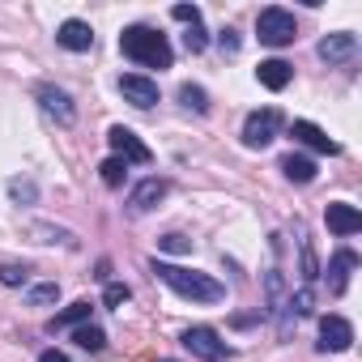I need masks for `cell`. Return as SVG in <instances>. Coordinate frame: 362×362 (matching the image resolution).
<instances>
[{
  "label": "cell",
  "instance_id": "603a6c76",
  "mask_svg": "<svg viewBox=\"0 0 362 362\" xmlns=\"http://www.w3.org/2000/svg\"><path fill=\"white\" fill-rule=\"evenodd\" d=\"M60 298V281H43V286H30L26 290V303L30 307H47V303H56Z\"/></svg>",
  "mask_w": 362,
  "mask_h": 362
},
{
  "label": "cell",
  "instance_id": "3957f363",
  "mask_svg": "<svg viewBox=\"0 0 362 362\" xmlns=\"http://www.w3.org/2000/svg\"><path fill=\"white\" fill-rule=\"evenodd\" d=\"M256 35H260V43H269V47H290V43L298 39L294 13H286V9H277V5L260 9V13H256Z\"/></svg>",
  "mask_w": 362,
  "mask_h": 362
},
{
  "label": "cell",
  "instance_id": "5b68a950",
  "mask_svg": "<svg viewBox=\"0 0 362 362\" xmlns=\"http://www.w3.org/2000/svg\"><path fill=\"white\" fill-rule=\"evenodd\" d=\"M107 145H111V158H119V162H136V166H149V162H153V149H149L132 128H124V124H111Z\"/></svg>",
  "mask_w": 362,
  "mask_h": 362
},
{
  "label": "cell",
  "instance_id": "e0dca14e",
  "mask_svg": "<svg viewBox=\"0 0 362 362\" xmlns=\"http://www.w3.org/2000/svg\"><path fill=\"white\" fill-rule=\"evenodd\" d=\"M90 311H94V303H90V298H77V303H69L64 311H56V315L47 320V332H60V328H77V324H86V320H90Z\"/></svg>",
  "mask_w": 362,
  "mask_h": 362
},
{
  "label": "cell",
  "instance_id": "d6986e66",
  "mask_svg": "<svg viewBox=\"0 0 362 362\" xmlns=\"http://www.w3.org/2000/svg\"><path fill=\"white\" fill-rule=\"evenodd\" d=\"M281 170H286L290 184H311V179L320 175V170H315V162H311L307 153H286V158H281Z\"/></svg>",
  "mask_w": 362,
  "mask_h": 362
},
{
  "label": "cell",
  "instance_id": "52a82bcc",
  "mask_svg": "<svg viewBox=\"0 0 362 362\" xmlns=\"http://www.w3.org/2000/svg\"><path fill=\"white\" fill-rule=\"evenodd\" d=\"M354 345V324L345 315H324L320 320V349L324 354H345Z\"/></svg>",
  "mask_w": 362,
  "mask_h": 362
},
{
  "label": "cell",
  "instance_id": "f546056e",
  "mask_svg": "<svg viewBox=\"0 0 362 362\" xmlns=\"http://www.w3.org/2000/svg\"><path fill=\"white\" fill-rule=\"evenodd\" d=\"M170 18H175V22H184V26H192V22H201V9H197V5H175Z\"/></svg>",
  "mask_w": 362,
  "mask_h": 362
},
{
  "label": "cell",
  "instance_id": "277c9868",
  "mask_svg": "<svg viewBox=\"0 0 362 362\" xmlns=\"http://www.w3.org/2000/svg\"><path fill=\"white\" fill-rule=\"evenodd\" d=\"M179 345H184L188 354H197V358H205V362H226V358H230V345H226L209 324L184 328V332H179Z\"/></svg>",
  "mask_w": 362,
  "mask_h": 362
},
{
  "label": "cell",
  "instance_id": "484cf974",
  "mask_svg": "<svg viewBox=\"0 0 362 362\" xmlns=\"http://www.w3.org/2000/svg\"><path fill=\"white\" fill-rule=\"evenodd\" d=\"M132 298V290L124 286V281H107V290H103V307H124Z\"/></svg>",
  "mask_w": 362,
  "mask_h": 362
},
{
  "label": "cell",
  "instance_id": "cb8c5ba5",
  "mask_svg": "<svg viewBox=\"0 0 362 362\" xmlns=\"http://www.w3.org/2000/svg\"><path fill=\"white\" fill-rule=\"evenodd\" d=\"M298 247H303V281L311 286L320 277V264H315V252H311V239L303 235V226H298Z\"/></svg>",
  "mask_w": 362,
  "mask_h": 362
},
{
  "label": "cell",
  "instance_id": "ffe728a7",
  "mask_svg": "<svg viewBox=\"0 0 362 362\" xmlns=\"http://www.w3.org/2000/svg\"><path fill=\"white\" fill-rule=\"evenodd\" d=\"M73 341H77L86 354H103V349H107V332H103L98 324H77V328H73Z\"/></svg>",
  "mask_w": 362,
  "mask_h": 362
},
{
  "label": "cell",
  "instance_id": "ba28073f",
  "mask_svg": "<svg viewBox=\"0 0 362 362\" xmlns=\"http://www.w3.org/2000/svg\"><path fill=\"white\" fill-rule=\"evenodd\" d=\"M315 52H320V60H328V64H354V60H358V35H349V30L324 35Z\"/></svg>",
  "mask_w": 362,
  "mask_h": 362
},
{
  "label": "cell",
  "instance_id": "f1b7e54d",
  "mask_svg": "<svg viewBox=\"0 0 362 362\" xmlns=\"http://www.w3.org/2000/svg\"><path fill=\"white\" fill-rule=\"evenodd\" d=\"M158 247H162V252H175V256H184V252H192V239H184V235H162Z\"/></svg>",
  "mask_w": 362,
  "mask_h": 362
},
{
  "label": "cell",
  "instance_id": "9a60e30c",
  "mask_svg": "<svg viewBox=\"0 0 362 362\" xmlns=\"http://www.w3.org/2000/svg\"><path fill=\"white\" fill-rule=\"evenodd\" d=\"M315 311V290L311 286H303L298 294H290L286 298V307H281V337H290V328H294V320H303V315H311Z\"/></svg>",
  "mask_w": 362,
  "mask_h": 362
},
{
  "label": "cell",
  "instance_id": "8fae6325",
  "mask_svg": "<svg viewBox=\"0 0 362 362\" xmlns=\"http://www.w3.org/2000/svg\"><path fill=\"white\" fill-rule=\"evenodd\" d=\"M290 136H294L298 145L315 149V153H328V158H332V153H341V145H337V141H332L324 128H315L311 119H294V124H290Z\"/></svg>",
  "mask_w": 362,
  "mask_h": 362
},
{
  "label": "cell",
  "instance_id": "8992f818",
  "mask_svg": "<svg viewBox=\"0 0 362 362\" xmlns=\"http://www.w3.org/2000/svg\"><path fill=\"white\" fill-rule=\"evenodd\" d=\"M277 128H281V111L277 107H264V111H252L243 119V145L247 149H264L277 141Z\"/></svg>",
  "mask_w": 362,
  "mask_h": 362
},
{
  "label": "cell",
  "instance_id": "4316f807",
  "mask_svg": "<svg viewBox=\"0 0 362 362\" xmlns=\"http://www.w3.org/2000/svg\"><path fill=\"white\" fill-rule=\"evenodd\" d=\"M30 269L26 264H0V286H26Z\"/></svg>",
  "mask_w": 362,
  "mask_h": 362
},
{
  "label": "cell",
  "instance_id": "44dd1931",
  "mask_svg": "<svg viewBox=\"0 0 362 362\" xmlns=\"http://www.w3.org/2000/svg\"><path fill=\"white\" fill-rule=\"evenodd\" d=\"M179 103H184L188 111H197V115L209 111V94H205L201 86H192V81H188V86H179Z\"/></svg>",
  "mask_w": 362,
  "mask_h": 362
},
{
  "label": "cell",
  "instance_id": "30bf717a",
  "mask_svg": "<svg viewBox=\"0 0 362 362\" xmlns=\"http://www.w3.org/2000/svg\"><path fill=\"white\" fill-rule=\"evenodd\" d=\"M35 94H39V107H43V111L52 115V119H60L64 128H69V124L77 119V107H73V98H69V94H64L60 86H39Z\"/></svg>",
  "mask_w": 362,
  "mask_h": 362
},
{
  "label": "cell",
  "instance_id": "83f0119b",
  "mask_svg": "<svg viewBox=\"0 0 362 362\" xmlns=\"http://www.w3.org/2000/svg\"><path fill=\"white\" fill-rule=\"evenodd\" d=\"M9 197H13V201H26V205H30V201H35L39 192H35V184H30V179H9Z\"/></svg>",
  "mask_w": 362,
  "mask_h": 362
},
{
  "label": "cell",
  "instance_id": "7402d4cb",
  "mask_svg": "<svg viewBox=\"0 0 362 362\" xmlns=\"http://www.w3.org/2000/svg\"><path fill=\"white\" fill-rule=\"evenodd\" d=\"M98 175H103V184H107V188H124V179H128V162L107 158V162L98 166Z\"/></svg>",
  "mask_w": 362,
  "mask_h": 362
},
{
  "label": "cell",
  "instance_id": "9c48e42d",
  "mask_svg": "<svg viewBox=\"0 0 362 362\" xmlns=\"http://www.w3.org/2000/svg\"><path fill=\"white\" fill-rule=\"evenodd\" d=\"M119 94H124V103L149 111V107L158 103V81H149V77H141V73H124V77H119Z\"/></svg>",
  "mask_w": 362,
  "mask_h": 362
},
{
  "label": "cell",
  "instance_id": "d4e9b609",
  "mask_svg": "<svg viewBox=\"0 0 362 362\" xmlns=\"http://www.w3.org/2000/svg\"><path fill=\"white\" fill-rule=\"evenodd\" d=\"M184 47H188L192 56H201V52L209 47V35H205V26H201V22H192V26H188V35H184Z\"/></svg>",
  "mask_w": 362,
  "mask_h": 362
},
{
  "label": "cell",
  "instance_id": "2e32d148",
  "mask_svg": "<svg viewBox=\"0 0 362 362\" xmlns=\"http://www.w3.org/2000/svg\"><path fill=\"white\" fill-rule=\"evenodd\" d=\"M56 43H60L64 52H90V47H94V30H90L86 22H77V18H69V22L56 30Z\"/></svg>",
  "mask_w": 362,
  "mask_h": 362
},
{
  "label": "cell",
  "instance_id": "6da1fadb",
  "mask_svg": "<svg viewBox=\"0 0 362 362\" xmlns=\"http://www.w3.org/2000/svg\"><path fill=\"white\" fill-rule=\"evenodd\" d=\"M149 273L162 281V286H170L179 298H192V303H222L226 298V286L218 281V277H209V273H197V269H179V264H166V260H149Z\"/></svg>",
  "mask_w": 362,
  "mask_h": 362
},
{
  "label": "cell",
  "instance_id": "4fadbf2b",
  "mask_svg": "<svg viewBox=\"0 0 362 362\" xmlns=\"http://www.w3.org/2000/svg\"><path fill=\"white\" fill-rule=\"evenodd\" d=\"M324 222H328V230L341 235V239H349V235L362 230V214H358L354 205H345V201H332V205L324 209Z\"/></svg>",
  "mask_w": 362,
  "mask_h": 362
},
{
  "label": "cell",
  "instance_id": "5bb4252c",
  "mask_svg": "<svg viewBox=\"0 0 362 362\" xmlns=\"http://www.w3.org/2000/svg\"><path fill=\"white\" fill-rule=\"evenodd\" d=\"M358 269V252H349V247H341V252H332V260H328V294H345V286H349V273Z\"/></svg>",
  "mask_w": 362,
  "mask_h": 362
},
{
  "label": "cell",
  "instance_id": "7c38bea8",
  "mask_svg": "<svg viewBox=\"0 0 362 362\" xmlns=\"http://www.w3.org/2000/svg\"><path fill=\"white\" fill-rule=\"evenodd\" d=\"M170 192V184H166V179H158V175H149V179H141V184L132 188V197H128V209L132 214H149L162 197Z\"/></svg>",
  "mask_w": 362,
  "mask_h": 362
},
{
  "label": "cell",
  "instance_id": "1f68e13d",
  "mask_svg": "<svg viewBox=\"0 0 362 362\" xmlns=\"http://www.w3.org/2000/svg\"><path fill=\"white\" fill-rule=\"evenodd\" d=\"M39 362H73V358H69V354H60V349H43V354H39Z\"/></svg>",
  "mask_w": 362,
  "mask_h": 362
},
{
  "label": "cell",
  "instance_id": "ac0fdd59",
  "mask_svg": "<svg viewBox=\"0 0 362 362\" xmlns=\"http://www.w3.org/2000/svg\"><path fill=\"white\" fill-rule=\"evenodd\" d=\"M290 77H294V69H290L286 60H260V69H256V81H260L264 90H286Z\"/></svg>",
  "mask_w": 362,
  "mask_h": 362
},
{
  "label": "cell",
  "instance_id": "4dcf8cb0",
  "mask_svg": "<svg viewBox=\"0 0 362 362\" xmlns=\"http://www.w3.org/2000/svg\"><path fill=\"white\" fill-rule=\"evenodd\" d=\"M218 43H222V52H226V56H235V52H239V35H235V30H222V35H218Z\"/></svg>",
  "mask_w": 362,
  "mask_h": 362
},
{
  "label": "cell",
  "instance_id": "7a4b0ae2",
  "mask_svg": "<svg viewBox=\"0 0 362 362\" xmlns=\"http://www.w3.org/2000/svg\"><path fill=\"white\" fill-rule=\"evenodd\" d=\"M119 52L141 69H170V60H175L166 35H158L153 26H128L119 35Z\"/></svg>",
  "mask_w": 362,
  "mask_h": 362
},
{
  "label": "cell",
  "instance_id": "d6a6232c",
  "mask_svg": "<svg viewBox=\"0 0 362 362\" xmlns=\"http://www.w3.org/2000/svg\"><path fill=\"white\" fill-rule=\"evenodd\" d=\"M162 362H170V358H162Z\"/></svg>",
  "mask_w": 362,
  "mask_h": 362
}]
</instances>
